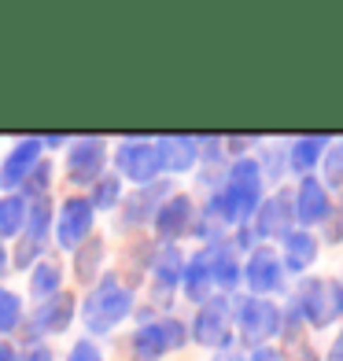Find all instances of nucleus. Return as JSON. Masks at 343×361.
Listing matches in <instances>:
<instances>
[{
	"instance_id": "9d476101",
	"label": "nucleus",
	"mask_w": 343,
	"mask_h": 361,
	"mask_svg": "<svg viewBox=\"0 0 343 361\" xmlns=\"http://www.w3.org/2000/svg\"><path fill=\"white\" fill-rule=\"evenodd\" d=\"M37 159H41V140L37 137H26L15 144V152L4 159V170H0V185L4 188H19L23 180L37 170Z\"/></svg>"
},
{
	"instance_id": "39448f33",
	"label": "nucleus",
	"mask_w": 343,
	"mask_h": 361,
	"mask_svg": "<svg viewBox=\"0 0 343 361\" xmlns=\"http://www.w3.org/2000/svg\"><path fill=\"white\" fill-rule=\"evenodd\" d=\"M281 332V314L277 306L266 302V299H243L240 302V336L243 343H266L270 336Z\"/></svg>"
},
{
	"instance_id": "f8f14e48",
	"label": "nucleus",
	"mask_w": 343,
	"mask_h": 361,
	"mask_svg": "<svg viewBox=\"0 0 343 361\" xmlns=\"http://www.w3.org/2000/svg\"><path fill=\"white\" fill-rule=\"evenodd\" d=\"M296 218L303 221V225H318V221H325V214H329V192H325V185L321 180H314V177H303L299 180V192H296Z\"/></svg>"
},
{
	"instance_id": "393cba45",
	"label": "nucleus",
	"mask_w": 343,
	"mask_h": 361,
	"mask_svg": "<svg viewBox=\"0 0 343 361\" xmlns=\"http://www.w3.org/2000/svg\"><path fill=\"white\" fill-rule=\"evenodd\" d=\"M100 258H104V243H100V240H89L85 247L78 251V258H74L78 281H92V273H96V266H100Z\"/></svg>"
},
{
	"instance_id": "aec40b11",
	"label": "nucleus",
	"mask_w": 343,
	"mask_h": 361,
	"mask_svg": "<svg viewBox=\"0 0 343 361\" xmlns=\"http://www.w3.org/2000/svg\"><path fill=\"white\" fill-rule=\"evenodd\" d=\"M314 258H318V240L310 233H288L284 236V266L288 269L303 273Z\"/></svg>"
},
{
	"instance_id": "58836bf2",
	"label": "nucleus",
	"mask_w": 343,
	"mask_h": 361,
	"mask_svg": "<svg viewBox=\"0 0 343 361\" xmlns=\"http://www.w3.org/2000/svg\"><path fill=\"white\" fill-rule=\"evenodd\" d=\"M339 152H343V144H339Z\"/></svg>"
},
{
	"instance_id": "0eeeda50",
	"label": "nucleus",
	"mask_w": 343,
	"mask_h": 361,
	"mask_svg": "<svg viewBox=\"0 0 343 361\" xmlns=\"http://www.w3.org/2000/svg\"><path fill=\"white\" fill-rule=\"evenodd\" d=\"M104 170V140L81 137L67 152V177L74 185H96V173Z\"/></svg>"
},
{
	"instance_id": "1a4fd4ad",
	"label": "nucleus",
	"mask_w": 343,
	"mask_h": 361,
	"mask_svg": "<svg viewBox=\"0 0 343 361\" xmlns=\"http://www.w3.org/2000/svg\"><path fill=\"white\" fill-rule=\"evenodd\" d=\"M114 162H119V170L137 180V185H148V180L155 177L159 170V159H155V144H144V140H129L119 147V155H114Z\"/></svg>"
},
{
	"instance_id": "c756f323",
	"label": "nucleus",
	"mask_w": 343,
	"mask_h": 361,
	"mask_svg": "<svg viewBox=\"0 0 343 361\" xmlns=\"http://www.w3.org/2000/svg\"><path fill=\"white\" fill-rule=\"evenodd\" d=\"M325 166H329V180H332V185H343V152H339V147L325 159Z\"/></svg>"
},
{
	"instance_id": "9b49d317",
	"label": "nucleus",
	"mask_w": 343,
	"mask_h": 361,
	"mask_svg": "<svg viewBox=\"0 0 343 361\" xmlns=\"http://www.w3.org/2000/svg\"><path fill=\"white\" fill-rule=\"evenodd\" d=\"M291 218H296L291 195L277 192L273 200H266L263 210H258V236H288L291 233Z\"/></svg>"
},
{
	"instance_id": "f704fd0d",
	"label": "nucleus",
	"mask_w": 343,
	"mask_h": 361,
	"mask_svg": "<svg viewBox=\"0 0 343 361\" xmlns=\"http://www.w3.org/2000/svg\"><path fill=\"white\" fill-rule=\"evenodd\" d=\"M26 361H52V354H48L44 347H37V350H30V357Z\"/></svg>"
},
{
	"instance_id": "b1692460",
	"label": "nucleus",
	"mask_w": 343,
	"mask_h": 361,
	"mask_svg": "<svg viewBox=\"0 0 343 361\" xmlns=\"http://www.w3.org/2000/svg\"><path fill=\"white\" fill-rule=\"evenodd\" d=\"M59 281H63L59 266H52V262H44V266H37V273L30 276V291H34L37 299H52L56 288H59Z\"/></svg>"
},
{
	"instance_id": "f3484780",
	"label": "nucleus",
	"mask_w": 343,
	"mask_h": 361,
	"mask_svg": "<svg viewBox=\"0 0 343 361\" xmlns=\"http://www.w3.org/2000/svg\"><path fill=\"white\" fill-rule=\"evenodd\" d=\"M181 251L177 247H162L159 255H155V262H152V269H155V299L159 302H170V295H174V288H177V281H181Z\"/></svg>"
},
{
	"instance_id": "4be33fe9",
	"label": "nucleus",
	"mask_w": 343,
	"mask_h": 361,
	"mask_svg": "<svg viewBox=\"0 0 343 361\" xmlns=\"http://www.w3.org/2000/svg\"><path fill=\"white\" fill-rule=\"evenodd\" d=\"M162 192H167V185H155V188L137 192L133 200L126 203L122 221H126V225H137V221H144V218H152V210H155V203H159V195H162Z\"/></svg>"
},
{
	"instance_id": "5701e85b",
	"label": "nucleus",
	"mask_w": 343,
	"mask_h": 361,
	"mask_svg": "<svg viewBox=\"0 0 343 361\" xmlns=\"http://www.w3.org/2000/svg\"><path fill=\"white\" fill-rule=\"evenodd\" d=\"M26 221V200L23 195H8L4 203H0V233L4 236H15Z\"/></svg>"
},
{
	"instance_id": "bb28decb",
	"label": "nucleus",
	"mask_w": 343,
	"mask_h": 361,
	"mask_svg": "<svg viewBox=\"0 0 343 361\" xmlns=\"http://www.w3.org/2000/svg\"><path fill=\"white\" fill-rule=\"evenodd\" d=\"M19 317H23V302H19V295L0 288V332H11V328L19 324Z\"/></svg>"
},
{
	"instance_id": "f03ea898",
	"label": "nucleus",
	"mask_w": 343,
	"mask_h": 361,
	"mask_svg": "<svg viewBox=\"0 0 343 361\" xmlns=\"http://www.w3.org/2000/svg\"><path fill=\"white\" fill-rule=\"evenodd\" d=\"M129 288L119 284V276H104L96 291L85 299V310H81V317H85V328L89 332H111L114 324H119L126 314H129Z\"/></svg>"
},
{
	"instance_id": "2f4dec72",
	"label": "nucleus",
	"mask_w": 343,
	"mask_h": 361,
	"mask_svg": "<svg viewBox=\"0 0 343 361\" xmlns=\"http://www.w3.org/2000/svg\"><path fill=\"white\" fill-rule=\"evenodd\" d=\"M288 343H291V350H296V361H314V354H310V347H303V343L288 332Z\"/></svg>"
},
{
	"instance_id": "7ed1b4c3",
	"label": "nucleus",
	"mask_w": 343,
	"mask_h": 361,
	"mask_svg": "<svg viewBox=\"0 0 343 361\" xmlns=\"http://www.w3.org/2000/svg\"><path fill=\"white\" fill-rule=\"evenodd\" d=\"M299 310L314 328L332 324L336 317H343V284L339 281H314L310 276L299 288Z\"/></svg>"
},
{
	"instance_id": "72a5a7b5",
	"label": "nucleus",
	"mask_w": 343,
	"mask_h": 361,
	"mask_svg": "<svg viewBox=\"0 0 343 361\" xmlns=\"http://www.w3.org/2000/svg\"><path fill=\"white\" fill-rule=\"evenodd\" d=\"M0 361H19V354L11 350V343H0Z\"/></svg>"
},
{
	"instance_id": "412c9836",
	"label": "nucleus",
	"mask_w": 343,
	"mask_h": 361,
	"mask_svg": "<svg viewBox=\"0 0 343 361\" xmlns=\"http://www.w3.org/2000/svg\"><path fill=\"white\" fill-rule=\"evenodd\" d=\"M240 281V262L229 247L210 251V284H222V288H233Z\"/></svg>"
},
{
	"instance_id": "473e14b6",
	"label": "nucleus",
	"mask_w": 343,
	"mask_h": 361,
	"mask_svg": "<svg viewBox=\"0 0 343 361\" xmlns=\"http://www.w3.org/2000/svg\"><path fill=\"white\" fill-rule=\"evenodd\" d=\"M251 361H284V354H281V350H270V347H258V350L251 354Z\"/></svg>"
},
{
	"instance_id": "4c0bfd02",
	"label": "nucleus",
	"mask_w": 343,
	"mask_h": 361,
	"mask_svg": "<svg viewBox=\"0 0 343 361\" xmlns=\"http://www.w3.org/2000/svg\"><path fill=\"white\" fill-rule=\"evenodd\" d=\"M0 273H4V247H0Z\"/></svg>"
},
{
	"instance_id": "6ab92c4d",
	"label": "nucleus",
	"mask_w": 343,
	"mask_h": 361,
	"mask_svg": "<svg viewBox=\"0 0 343 361\" xmlns=\"http://www.w3.org/2000/svg\"><path fill=\"white\" fill-rule=\"evenodd\" d=\"M181 281H185V295L195 302L207 299L210 291V251H200L188 258V266H181Z\"/></svg>"
},
{
	"instance_id": "c9c22d12",
	"label": "nucleus",
	"mask_w": 343,
	"mask_h": 361,
	"mask_svg": "<svg viewBox=\"0 0 343 361\" xmlns=\"http://www.w3.org/2000/svg\"><path fill=\"white\" fill-rule=\"evenodd\" d=\"M329 361H343V332H339V339H336V347H332Z\"/></svg>"
},
{
	"instance_id": "ddd939ff",
	"label": "nucleus",
	"mask_w": 343,
	"mask_h": 361,
	"mask_svg": "<svg viewBox=\"0 0 343 361\" xmlns=\"http://www.w3.org/2000/svg\"><path fill=\"white\" fill-rule=\"evenodd\" d=\"M195 155H200V152H195L192 137H159L155 140V159H159V166H167L170 173L192 170Z\"/></svg>"
},
{
	"instance_id": "cd10ccee",
	"label": "nucleus",
	"mask_w": 343,
	"mask_h": 361,
	"mask_svg": "<svg viewBox=\"0 0 343 361\" xmlns=\"http://www.w3.org/2000/svg\"><path fill=\"white\" fill-rule=\"evenodd\" d=\"M92 210H107V207H114L119 203V180L114 177H100L96 180V192H92Z\"/></svg>"
},
{
	"instance_id": "dca6fc26",
	"label": "nucleus",
	"mask_w": 343,
	"mask_h": 361,
	"mask_svg": "<svg viewBox=\"0 0 343 361\" xmlns=\"http://www.w3.org/2000/svg\"><path fill=\"white\" fill-rule=\"evenodd\" d=\"M192 221V203H188V195H174L170 203H162L155 207V233L162 240H177L188 228Z\"/></svg>"
},
{
	"instance_id": "a878e982",
	"label": "nucleus",
	"mask_w": 343,
	"mask_h": 361,
	"mask_svg": "<svg viewBox=\"0 0 343 361\" xmlns=\"http://www.w3.org/2000/svg\"><path fill=\"white\" fill-rule=\"evenodd\" d=\"M321 147H325V137H306V140H296V147H291V166H296L299 173L310 170L314 162L321 159Z\"/></svg>"
},
{
	"instance_id": "6e6552de",
	"label": "nucleus",
	"mask_w": 343,
	"mask_h": 361,
	"mask_svg": "<svg viewBox=\"0 0 343 361\" xmlns=\"http://www.w3.org/2000/svg\"><path fill=\"white\" fill-rule=\"evenodd\" d=\"M195 343H203V347H225L229 343V302L225 299H207L200 317H195Z\"/></svg>"
},
{
	"instance_id": "e433bc0d",
	"label": "nucleus",
	"mask_w": 343,
	"mask_h": 361,
	"mask_svg": "<svg viewBox=\"0 0 343 361\" xmlns=\"http://www.w3.org/2000/svg\"><path fill=\"white\" fill-rule=\"evenodd\" d=\"M215 361H240V354H222V357H215Z\"/></svg>"
},
{
	"instance_id": "c85d7f7f",
	"label": "nucleus",
	"mask_w": 343,
	"mask_h": 361,
	"mask_svg": "<svg viewBox=\"0 0 343 361\" xmlns=\"http://www.w3.org/2000/svg\"><path fill=\"white\" fill-rule=\"evenodd\" d=\"M71 361H104V357H100V350H96L89 339H81V343H74V350H71Z\"/></svg>"
},
{
	"instance_id": "2eb2a0df",
	"label": "nucleus",
	"mask_w": 343,
	"mask_h": 361,
	"mask_svg": "<svg viewBox=\"0 0 343 361\" xmlns=\"http://www.w3.org/2000/svg\"><path fill=\"white\" fill-rule=\"evenodd\" d=\"M26 236L19 243V251H15V262L19 266H30L34 262V251H41V243H44V228H48V200L41 195V200L26 210Z\"/></svg>"
},
{
	"instance_id": "7c9ffc66",
	"label": "nucleus",
	"mask_w": 343,
	"mask_h": 361,
	"mask_svg": "<svg viewBox=\"0 0 343 361\" xmlns=\"http://www.w3.org/2000/svg\"><path fill=\"white\" fill-rule=\"evenodd\" d=\"M26 180H30V192H34V195L44 192V188H48V166H44V162H37V170L30 173Z\"/></svg>"
},
{
	"instance_id": "f257e3e1",
	"label": "nucleus",
	"mask_w": 343,
	"mask_h": 361,
	"mask_svg": "<svg viewBox=\"0 0 343 361\" xmlns=\"http://www.w3.org/2000/svg\"><path fill=\"white\" fill-rule=\"evenodd\" d=\"M258 195H263V170H258L255 159H240L236 166L229 170L225 192L218 195V207H222L225 221H240V218L255 214Z\"/></svg>"
},
{
	"instance_id": "4468645a",
	"label": "nucleus",
	"mask_w": 343,
	"mask_h": 361,
	"mask_svg": "<svg viewBox=\"0 0 343 361\" xmlns=\"http://www.w3.org/2000/svg\"><path fill=\"white\" fill-rule=\"evenodd\" d=\"M243 276H248L251 291H277L281 288V262H277V255L270 247H258L248 262V269H243Z\"/></svg>"
},
{
	"instance_id": "20e7f679",
	"label": "nucleus",
	"mask_w": 343,
	"mask_h": 361,
	"mask_svg": "<svg viewBox=\"0 0 343 361\" xmlns=\"http://www.w3.org/2000/svg\"><path fill=\"white\" fill-rule=\"evenodd\" d=\"M185 324L181 321H159V324H144L133 336V357L137 361H155L167 350H177L185 343Z\"/></svg>"
},
{
	"instance_id": "423d86ee",
	"label": "nucleus",
	"mask_w": 343,
	"mask_h": 361,
	"mask_svg": "<svg viewBox=\"0 0 343 361\" xmlns=\"http://www.w3.org/2000/svg\"><path fill=\"white\" fill-rule=\"evenodd\" d=\"M92 228V203L81 200V195H71L59 207V221H56V240L63 247H78L81 240H89Z\"/></svg>"
},
{
	"instance_id": "a211bd4d",
	"label": "nucleus",
	"mask_w": 343,
	"mask_h": 361,
	"mask_svg": "<svg viewBox=\"0 0 343 361\" xmlns=\"http://www.w3.org/2000/svg\"><path fill=\"white\" fill-rule=\"evenodd\" d=\"M74 317V299L71 295H52V299H44L34 314V328L37 332H63V328L71 324Z\"/></svg>"
}]
</instances>
